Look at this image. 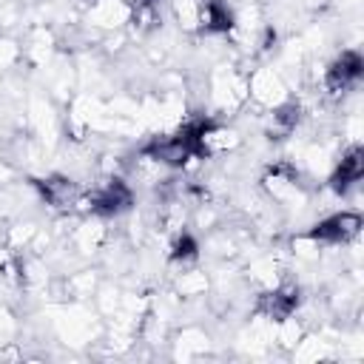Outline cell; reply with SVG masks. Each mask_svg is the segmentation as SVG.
<instances>
[{"label": "cell", "instance_id": "9a60e30c", "mask_svg": "<svg viewBox=\"0 0 364 364\" xmlns=\"http://www.w3.org/2000/svg\"><path fill=\"white\" fill-rule=\"evenodd\" d=\"M168 11L182 34H199V0H168Z\"/></svg>", "mask_w": 364, "mask_h": 364}, {"label": "cell", "instance_id": "9c48e42d", "mask_svg": "<svg viewBox=\"0 0 364 364\" xmlns=\"http://www.w3.org/2000/svg\"><path fill=\"white\" fill-rule=\"evenodd\" d=\"M168 341L173 347V358H182V361H199V358L210 355V347H213L210 333L199 324H185V327L173 330Z\"/></svg>", "mask_w": 364, "mask_h": 364}, {"label": "cell", "instance_id": "2e32d148", "mask_svg": "<svg viewBox=\"0 0 364 364\" xmlns=\"http://www.w3.org/2000/svg\"><path fill=\"white\" fill-rule=\"evenodd\" d=\"M304 333H307V327H304V321H301L296 313H293V316H284V318L276 321V338H273V347L290 353V350L301 341Z\"/></svg>", "mask_w": 364, "mask_h": 364}, {"label": "cell", "instance_id": "7a4b0ae2", "mask_svg": "<svg viewBox=\"0 0 364 364\" xmlns=\"http://www.w3.org/2000/svg\"><path fill=\"white\" fill-rule=\"evenodd\" d=\"M247 91H250L253 108H262V111H270L284 100H290V85L284 82L276 65H259L247 71Z\"/></svg>", "mask_w": 364, "mask_h": 364}, {"label": "cell", "instance_id": "3957f363", "mask_svg": "<svg viewBox=\"0 0 364 364\" xmlns=\"http://www.w3.org/2000/svg\"><path fill=\"white\" fill-rule=\"evenodd\" d=\"M361 213L358 210H333L327 216H321L313 228H307L321 245H330V247H341L347 245L350 239L361 236Z\"/></svg>", "mask_w": 364, "mask_h": 364}, {"label": "cell", "instance_id": "7c38bea8", "mask_svg": "<svg viewBox=\"0 0 364 364\" xmlns=\"http://www.w3.org/2000/svg\"><path fill=\"white\" fill-rule=\"evenodd\" d=\"M210 287H213L210 273L202 270V267H196V264H191V267H185V270H179V273H173V282H171V290H173L182 301L205 299V296L210 293Z\"/></svg>", "mask_w": 364, "mask_h": 364}, {"label": "cell", "instance_id": "52a82bcc", "mask_svg": "<svg viewBox=\"0 0 364 364\" xmlns=\"http://www.w3.org/2000/svg\"><path fill=\"white\" fill-rule=\"evenodd\" d=\"M111 239V230L105 225V216H82L77 222V228L71 230V236L65 239L71 245V250L77 256H100V250L105 247V242Z\"/></svg>", "mask_w": 364, "mask_h": 364}, {"label": "cell", "instance_id": "5bb4252c", "mask_svg": "<svg viewBox=\"0 0 364 364\" xmlns=\"http://www.w3.org/2000/svg\"><path fill=\"white\" fill-rule=\"evenodd\" d=\"M287 250H290V259L301 264H318L324 256V245L310 230H301L293 239H287Z\"/></svg>", "mask_w": 364, "mask_h": 364}, {"label": "cell", "instance_id": "8992f818", "mask_svg": "<svg viewBox=\"0 0 364 364\" xmlns=\"http://www.w3.org/2000/svg\"><path fill=\"white\" fill-rule=\"evenodd\" d=\"M242 148V134L225 122H199L196 128V151L202 156H228Z\"/></svg>", "mask_w": 364, "mask_h": 364}, {"label": "cell", "instance_id": "ac0fdd59", "mask_svg": "<svg viewBox=\"0 0 364 364\" xmlns=\"http://www.w3.org/2000/svg\"><path fill=\"white\" fill-rule=\"evenodd\" d=\"M91 301H94V310L102 316V321L119 307V301H122V287L117 284V282H100V287H97V293L91 296Z\"/></svg>", "mask_w": 364, "mask_h": 364}, {"label": "cell", "instance_id": "8fae6325", "mask_svg": "<svg viewBox=\"0 0 364 364\" xmlns=\"http://www.w3.org/2000/svg\"><path fill=\"white\" fill-rule=\"evenodd\" d=\"M293 361H301V364H318V361H333L338 358V350L333 347V341H327V336L321 330H307L301 336V341L290 350Z\"/></svg>", "mask_w": 364, "mask_h": 364}, {"label": "cell", "instance_id": "e0dca14e", "mask_svg": "<svg viewBox=\"0 0 364 364\" xmlns=\"http://www.w3.org/2000/svg\"><path fill=\"white\" fill-rule=\"evenodd\" d=\"M37 230H40V225L34 219H17V222H11L6 228V245L14 253H23V250H28L31 239L37 236Z\"/></svg>", "mask_w": 364, "mask_h": 364}, {"label": "cell", "instance_id": "30bf717a", "mask_svg": "<svg viewBox=\"0 0 364 364\" xmlns=\"http://www.w3.org/2000/svg\"><path fill=\"white\" fill-rule=\"evenodd\" d=\"M284 276H287V267L279 264L270 253H262V256L250 259L247 267H245V282H247L256 293H262V290H273Z\"/></svg>", "mask_w": 364, "mask_h": 364}, {"label": "cell", "instance_id": "5b68a950", "mask_svg": "<svg viewBox=\"0 0 364 364\" xmlns=\"http://www.w3.org/2000/svg\"><path fill=\"white\" fill-rule=\"evenodd\" d=\"M37 193H40V202L43 205H51L54 210L60 213H71L77 196L85 191L77 179H71L68 173H51V176H43V179H31Z\"/></svg>", "mask_w": 364, "mask_h": 364}, {"label": "cell", "instance_id": "ba28073f", "mask_svg": "<svg viewBox=\"0 0 364 364\" xmlns=\"http://www.w3.org/2000/svg\"><path fill=\"white\" fill-rule=\"evenodd\" d=\"M131 14H134V9L122 0H94L85 9V26L94 31H102V34L119 31V28H128Z\"/></svg>", "mask_w": 364, "mask_h": 364}, {"label": "cell", "instance_id": "277c9868", "mask_svg": "<svg viewBox=\"0 0 364 364\" xmlns=\"http://www.w3.org/2000/svg\"><path fill=\"white\" fill-rule=\"evenodd\" d=\"M20 51H23V63L28 68H46L54 60V54L60 51V40H57V34H54L51 26L31 23L26 28V37L20 43Z\"/></svg>", "mask_w": 364, "mask_h": 364}, {"label": "cell", "instance_id": "ffe728a7", "mask_svg": "<svg viewBox=\"0 0 364 364\" xmlns=\"http://www.w3.org/2000/svg\"><path fill=\"white\" fill-rule=\"evenodd\" d=\"M299 6H301V11H307V14H318V11H324V9L330 6V0H299Z\"/></svg>", "mask_w": 364, "mask_h": 364}, {"label": "cell", "instance_id": "6da1fadb", "mask_svg": "<svg viewBox=\"0 0 364 364\" xmlns=\"http://www.w3.org/2000/svg\"><path fill=\"white\" fill-rule=\"evenodd\" d=\"M208 100L219 117H236L247 108L250 91H247V71H242L233 63H219L205 80Z\"/></svg>", "mask_w": 364, "mask_h": 364}, {"label": "cell", "instance_id": "4fadbf2b", "mask_svg": "<svg viewBox=\"0 0 364 364\" xmlns=\"http://www.w3.org/2000/svg\"><path fill=\"white\" fill-rule=\"evenodd\" d=\"M102 276L97 267H80L63 276V287H65V299L68 301H91V296L97 293Z\"/></svg>", "mask_w": 364, "mask_h": 364}, {"label": "cell", "instance_id": "d6986e66", "mask_svg": "<svg viewBox=\"0 0 364 364\" xmlns=\"http://www.w3.org/2000/svg\"><path fill=\"white\" fill-rule=\"evenodd\" d=\"M17 330V321H14V316L6 310V307H0V341H6L11 333Z\"/></svg>", "mask_w": 364, "mask_h": 364}]
</instances>
